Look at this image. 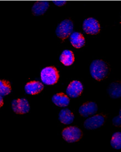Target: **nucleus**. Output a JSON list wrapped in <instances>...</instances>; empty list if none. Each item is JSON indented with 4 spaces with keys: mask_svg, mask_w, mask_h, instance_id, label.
<instances>
[{
    "mask_svg": "<svg viewBox=\"0 0 121 152\" xmlns=\"http://www.w3.org/2000/svg\"><path fill=\"white\" fill-rule=\"evenodd\" d=\"M83 29L88 34L96 35L100 31V24L97 19L88 17L83 22Z\"/></svg>",
    "mask_w": 121,
    "mask_h": 152,
    "instance_id": "5",
    "label": "nucleus"
},
{
    "mask_svg": "<svg viewBox=\"0 0 121 152\" xmlns=\"http://www.w3.org/2000/svg\"><path fill=\"white\" fill-rule=\"evenodd\" d=\"M60 60L61 63L66 66L72 65L75 60L73 52L69 49L63 50L60 56Z\"/></svg>",
    "mask_w": 121,
    "mask_h": 152,
    "instance_id": "15",
    "label": "nucleus"
},
{
    "mask_svg": "<svg viewBox=\"0 0 121 152\" xmlns=\"http://www.w3.org/2000/svg\"><path fill=\"white\" fill-rule=\"evenodd\" d=\"M83 91V86L81 81L73 80L71 82L66 90L67 94L72 98H77L81 96Z\"/></svg>",
    "mask_w": 121,
    "mask_h": 152,
    "instance_id": "8",
    "label": "nucleus"
},
{
    "mask_svg": "<svg viewBox=\"0 0 121 152\" xmlns=\"http://www.w3.org/2000/svg\"><path fill=\"white\" fill-rule=\"evenodd\" d=\"M41 79L44 84L53 85L58 82L60 75L58 71L54 66H48L41 71Z\"/></svg>",
    "mask_w": 121,
    "mask_h": 152,
    "instance_id": "2",
    "label": "nucleus"
},
{
    "mask_svg": "<svg viewBox=\"0 0 121 152\" xmlns=\"http://www.w3.org/2000/svg\"><path fill=\"white\" fill-rule=\"evenodd\" d=\"M109 96L112 99L121 97V80H117L110 83L107 88Z\"/></svg>",
    "mask_w": 121,
    "mask_h": 152,
    "instance_id": "11",
    "label": "nucleus"
},
{
    "mask_svg": "<svg viewBox=\"0 0 121 152\" xmlns=\"http://www.w3.org/2000/svg\"><path fill=\"white\" fill-rule=\"evenodd\" d=\"M70 42L73 47L80 49L84 45L85 39L84 36L80 32H73L70 36Z\"/></svg>",
    "mask_w": 121,
    "mask_h": 152,
    "instance_id": "12",
    "label": "nucleus"
},
{
    "mask_svg": "<svg viewBox=\"0 0 121 152\" xmlns=\"http://www.w3.org/2000/svg\"><path fill=\"white\" fill-rule=\"evenodd\" d=\"M4 105V101L2 97V95L1 96V107H2Z\"/></svg>",
    "mask_w": 121,
    "mask_h": 152,
    "instance_id": "20",
    "label": "nucleus"
},
{
    "mask_svg": "<svg viewBox=\"0 0 121 152\" xmlns=\"http://www.w3.org/2000/svg\"><path fill=\"white\" fill-rule=\"evenodd\" d=\"M58 118L62 124H71L74 120V115L70 110L63 109L60 112Z\"/></svg>",
    "mask_w": 121,
    "mask_h": 152,
    "instance_id": "16",
    "label": "nucleus"
},
{
    "mask_svg": "<svg viewBox=\"0 0 121 152\" xmlns=\"http://www.w3.org/2000/svg\"><path fill=\"white\" fill-rule=\"evenodd\" d=\"M62 134L63 138L68 143L78 142L81 140L83 136L80 128L72 126L65 128Z\"/></svg>",
    "mask_w": 121,
    "mask_h": 152,
    "instance_id": "4",
    "label": "nucleus"
},
{
    "mask_svg": "<svg viewBox=\"0 0 121 152\" xmlns=\"http://www.w3.org/2000/svg\"><path fill=\"white\" fill-rule=\"evenodd\" d=\"M49 6V3L45 1H39L38 2H35L34 4H32V13L34 16L42 15L48 11Z\"/></svg>",
    "mask_w": 121,
    "mask_h": 152,
    "instance_id": "14",
    "label": "nucleus"
},
{
    "mask_svg": "<svg viewBox=\"0 0 121 152\" xmlns=\"http://www.w3.org/2000/svg\"><path fill=\"white\" fill-rule=\"evenodd\" d=\"M112 123L116 127H121V108L118 115L113 118Z\"/></svg>",
    "mask_w": 121,
    "mask_h": 152,
    "instance_id": "19",
    "label": "nucleus"
},
{
    "mask_svg": "<svg viewBox=\"0 0 121 152\" xmlns=\"http://www.w3.org/2000/svg\"><path fill=\"white\" fill-rule=\"evenodd\" d=\"M12 108L17 114L24 115L29 112L30 107L28 100L24 98H19L13 101Z\"/></svg>",
    "mask_w": 121,
    "mask_h": 152,
    "instance_id": "7",
    "label": "nucleus"
},
{
    "mask_svg": "<svg viewBox=\"0 0 121 152\" xmlns=\"http://www.w3.org/2000/svg\"><path fill=\"white\" fill-rule=\"evenodd\" d=\"M74 29V23L69 19L62 20L56 29V35L60 40H65L71 35Z\"/></svg>",
    "mask_w": 121,
    "mask_h": 152,
    "instance_id": "3",
    "label": "nucleus"
},
{
    "mask_svg": "<svg viewBox=\"0 0 121 152\" xmlns=\"http://www.w3.org/2000/svg\"><path fill=\"white\" fill-rule=\"evenodd\" d=\"M52 101L54 104L60 107H66L70 103L68 97L63 92H59L54 95L52 97Z\"/></svg>",
    "mask_w": 121,
    "mask_h": 152,
    "instance_id": "13",
    "label": "nucleus"
},
{
    "mask_svg": "<svg viewBox=\"0 0 121 152\" xmlns=\"http://www.w3.org/2000/svg\"><path fill=\"white\" fill-rule=\"evenodd\" d=\"M44 89V85L38 81H29L25 86V91L27 94L35 95L40 93Z\"/></svg>",
    "mask_w": 121,
    "mask_h": 152,
    "instance_id": "10",
    "label": "nucleus"
},
{
    "mask_svg": "<svg viewBox=\"0 0 121 152\" xmlns=\"http://www.w3.org/2000/svg\"><path fill=\"white\" fill-rule=\"evenodd\" d=\"M97 109V106L95 102L88 101L81 106L79 109V113L81 116L86 117L95 113Z\"/></svg>",
    "mask_w": 121,
    "mask_h": 152,
    "instance_id": "9",
    "label": "nucleus"
},
{
    "mask_svg": "<svg viewBox=\"0 0 121 152\" xmlns=\"http://www.w3.org/2000/svg\"><path fill=\"white\" fill-rule=\"evenodd\" d=\"M111 146L115 149H121V132L113 133L111 139Z\"/></svg>",
    "mask_w": 121,
    "mask_h": 152,
    "instance_id": "17",
    "label": "nucleus"
},
{
    "mask_svg": "<svg viewBox=\"0 0 121 152\" xmlns=\"http://www.w3.org/2000/svg\"><path fill=\"white\" fill-rule=\"evenodd\" d=\"M105 121L106 117L104 115H96L85 121L84 127L88 130L96 129L102 127L105 124Z\"/></svg>",
    "mask_w": 121,
    "mask_h": 152,
    "instance_id": "6",
    "label": "nucleus"
},
{
    "mask_svg": "<svg viewBox=\"0 0 121 152\" xmlns=\"http://www.w3.org/2000/svg\"><path fill=\"white\" fill-rule=\"evenodd\" d=\"M12 91V87L10 83L7 80H1L0 81V92L1 95L6 96Z\"/></svg>",
    "mask_w": 121,
    "mask_h": 152,
    "instance_id": "18",
    "label": "nucleus"
},
{
    "mask_svg": "<svg viewBox=\"0 0 121 152\" xmlns=\"http://www.w3.org/2000/svg\"><path fill=\"white\" fill-rule=\"evenodd\" d=\"M109 72L107 63L101 59L94 60L90 65V72L94 80L101 81L106 79Z\"/></svg>",
    "mask_w": 121,
    "mask_h": 152,
    "instance_id": "1",
    "label": "nucleus"
}]
</instances>
